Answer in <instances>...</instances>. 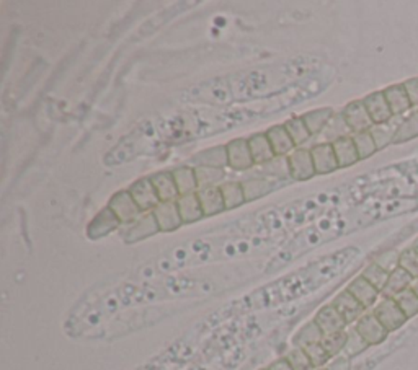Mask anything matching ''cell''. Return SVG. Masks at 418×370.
Masks as SVG:
<instances>
[{
	"mask_svg": "<svg viewBox=\"0 0 418 370\" xmlns=\"http://www.w3.org/2000/svg\"><path fill=\"white\" fill-rule=\"evenodd\" d=\"M198 199H200L201 209H203L205 217H213V215L221 214L226 211V204H224L222 191L219 186H208L200 188L196 191Z\"/></svg>",
	"mask_w": 418,
	"mask_h": 370,
	"instance_id": "5bb4252c",
	"label": "cell"
},
{
	"mask_svg": "<svg viewBox=\"0 0 418 370\" xmlns=\"http://www.w3.org/2000/svg\"><path fill=\"white\" fill-rule=\"evenodd\" d=\"M361 276L365 278L368 282L372 284V286H374L379 292L384 291L386 284H388V281H389V273H388V271L381 268L379 264H376L374 261H372L371 264L366 266V269L363 271Z\"/></svg>",
	"mask_w": 418,
	"mask_h": 370,
	"instance_id": "836d02e7",
	"label": "cell"
},
{
	"mask_svg": "<svg viewBox=\"0 0 418 370\" xmlns=\"http://www.w3.org/2000/svg\"><path fill=\"white\" fill-rule=\"evenodd\" d=\"M413 282V278L407 271H403L402 268H397L392 273L389 274V281L386 284L384 291L381 292V295L386 297V299H394L395 295H399L401 292L410 289Z\"/></svg>",
	"mask_w": 418,
	"mask_h": 370,
	"instance_id": "d4e9b609",
	"label": "cell"
},
{
	"mask_svg": "<svg viewBox=\"0 0 418 370\" xmlns=\"http://www.w3.org/2000/svg\"><path fill=\"white\" fill-rule=\"evenodd\" d=\"M347 340H348V331H340V333H335V335H329L323 338L322 346L325 347V351L329 353L330 358L334 359L336 356L343 353Z\"/></svg>",
	"mask_w": 418,
	"mask_h": 370,
	"instance_id": "d590c367",
	"label": "cell"
},
{
	"mask_svg": "<svg viewBox=\"0 0 418 370\" xmlns=\"http://www.w3.org/2000/svg\"><path fill=\"white\" fill-rule=\"evenodd\" d=\"M219 188H221L222 191L226 211L236 209V207H239L244 204V202H247L244 188H242V182H224Z\"/></svg>",
	"mask_w": 418,
	"mask_h": 370,
	"instance_id": "f1b7e54d",
	"label": "cell"
},
{
	"mask_svg": "<svg viewBox=\"0 0 418 370\" xmlns=\"http://www.w3.org/2000/svg\"><path fill=\"white\" fill-rule=\"evenodd\" d=\"M353 141H354V146H357L359 160L370 159L372 153H374L377 150V146H376L374 139H372V135H371L370 130H368V133L354 134L353 135Z\"/></svg>",
	"mask_w": 418,
	"mask_h": 370,
	"instance_id": "e575fe53",
	"label": "cell"
},
{
	"mask_svg": "<svg viewBox=\"0 0 418 370\" xmlns=\"http://www.w3.org/2000/svg\"><path fill=\"white\" fill-rule=\"evenodd\" d=\"M314 166H316V175H329L339 170V162L334 150V146L329 142L317 144L311 148Z\"/></svg>",
	"mask_w": 418,
	"mask_h": 370,
	"instance_id": "30bf717a",
	"label": "cell"
},
{
	"mask_svg": "<svg viewBox=\"0 0 418 370\" xmlns=\"http://www.w3.org/2000/svg\"><path fill=\"white\" fill-rule=\"evenodd\" d=\"M395 129H397V128H388V124L372 126L370 133L372 135V139H374V142H376V146H377V150L388 146L389 142H394Z\"/></svg>",
	"mask_w": 418,
	"mask_h": 370,
	"instance_id": "7bdbcfd3",
	"label": "cell"
},
{
	"mask_svg": "<svg viewBox=\"0 0 418 370\" xmlns=\"http://www.w3.org/2000/svg\"><path fill=\"white\" fill-rule=\"evenodd\" d=\"M323 338H325V335L322 333V329L319 328V324L314 322H309L305 323L303 328L299 329L298 333L293 336V344L294 347H307L311 344H317V342H322Z\"/></svg>",
	"mask_w": 418,
	"mask_h": 370,
	"instance_id": "83f0119b",
	"label": "cell"
},
{
	"mask_svg": "<svg viewBox=\"0 0 418 370\" xmlns=\"http://www.w3.org/2000/svg\"><path fill=\"white\" fill-rule=\"evenodd\" d=\"M286 359L294 370H316L314 364L311 362V359H309L307 353H305L303 347H294L293 351L287 353Z\"/></svg>",
	"mask_w": 418,
	"mask_h": 370,
	"instance_id": "ab89813d",
	"label": "cell"
},
{
	"mask_svg": "<svg viewBox=\"0 0 418 370\" xmlns=\"http://www.w3.org/2000/svg\"><path fill=\"white\" fill-rule=\"evenodd\" d=\"M152 214H154L160 232H173V230H177L183 225V220L180 217L177 201L160 202V204L152 211Z\"/></svg>",
	"mask_w": 418,
	"mask_h": 370,
	"instance_id": "7c38bea8",
	"label": "cell"
},
{
	"mask_svg": "<svg viewBox=\"0 0 418 370\" xmlns=\"http://www.w3.org/2000/svg\"><path fill=\"white\" fill-rule=\"evenodd\" d=\"M175 184H177L180 196H187L198 191V179L196 171L191 165H183L172 170Z\"/></svg>",
	"mask_w": 418,
	"mask_h": 370,
	"instance_id": "484cf974",
	"label": "cell"
},
{
	"mask_svg": "<svg viewBox=\"0 0 418 370\" xmlns=\"http://www.w3.org/2000/svg\"><path fill=\"white\" fill-rule=\"evenodd\" d=\"M327 370H350L352 369V362H350V358L347 356H336L330 360L329 364L325 365Z\"/></svg>",
	"mask_w": 418,
	"mask_h": 370,
	"instance_id": "f6af8a7d",
	"label": "cell"
},
{
	"mask_svg": "<svg viewBox=\"0 0 418 370\" xmlns=\"http://www.w3.org/2000/svg\"><path fill=\"white\" fill-rule=\"evenodd\" d=\"M262 370H269V369H262Z\"/></svg>",
	"mask_w": 418,
	"mask_h": 370,
	"instance_id": "816d5d0a",
	"label": "cell"
},
{
	"mask_svg": "<svg viewBox=\"0 0 418 370\" xmlns=\"http://www.w3.org/2000/svg\"><path fill=\"white\" fill-rule=\"evenodd\" d=\"M410 289L413 291V294H415L418 297V279H413Z\"/></svg>",
	"mask_w": 418,
	"mask_h": 370,
	"instance_id": "c3c4849f",
	"label": "cell"
},
{
	"mask_svg": "<svg viewBox=\"0 0 418 370\" xmlns=\"http://www.w3.org/2000/svg\"><path fill=\"white\" fill-rule=\"evenodd\" d=\"M399 268L407 271L413 279H418V253L413 248L401 251L399 256Z\"/></svg>",
	"mask_w": 418,
	"mask_h": 370,
	"instance_id": "60d3db41",
	"label": "cell"
},
{
	"mask_svg": "<svg viewBox=\"0 0 418 370\" xmlns=\"http://www.w3.org/2000/svg\"><path fill=\"white\" fill-rule=\"evenodd\" d=\"M332 146H334L336 162H339L340 168H347V166H352L357 164V162H359V155H358L357 146H354L353 135L341 137L339 141L332 144Z\"/></svg>",
	"mask_w": 418,
	"mask_h": 370,
	"instance_id": "7402d4cb",
	"label": "cell"
},
{
	"mask_svg": "<svg viewBox=\"0 0 418 370\" xmlns=\"http://www.w3.org/2000/svg\"><path fill=\"white\" fill-rule=\"evenodd\" d=\"M403 87H406L408 98H410L412 106H418V79L407 80V82L403 84Z\"/></svg>",
	"mask_w": 418,
	"mask_h": 370,
	"instance_id": "bcb514c9",
	"label": "cell"
},
{
	"mask_svg": "<svg viewBox=\"0 0 418 370\" xmlns=\"http://www.w3.org/2000/svg\"><path fill=\"white\" fill-rule=\"evenodd\" d=\"M354 329L359 336L365 340L370 346H377L388 340L389 331L383 327V323L376 318L374 313H365L354 323Z\"/></svg>",
	"mask_w": 418,
	"mask_h": 370,
	"instance_id": "277c9868",
	"label": "cell"
},
{
	"mask_svg": "<svg viewBox=\"0 0 418 370\" xmlns=\"http://www.w3.org/2000/svg\"><path fill=\"white\" fill-rule=\"evenodd\" d=\"M151 182L154 184L160 202H173L180 197L172 171H159V173L152 175Z\"/></svg>",
	"mask_w": 418,
	"mask_h": 370,
	"instance_id": "ac0fdd59",
	"label": "cell"
},
{
	"mask_svg": "<svg viewBox=\"0 0 418 370\" xmlns=\"http://www.w3.org/2000/svg\"><path fill=\"white\" fill-rule=\"evenodd\" d=\"M226 147L229 166H231L232 170L245 171L255 165L249 147V139H234Z\"/></svg>",
	"mask_w": 418,
	"mask_h": 370,
	"instance_id": "52a82bcc",
	"label": "cell"
},
{
	"mask_svg": "<svg viewBox=\"0 0 418 370\" xmlns=\"http://www.w3.org/2000/svg\"><path fill=\"white\" fill-rule=\"evenodd\" d=\"M287 165H289L291 178L296 179V182H307L316 175L311 148H296L293 153L287 155Z\"/></svg>",
	"mask_w": 418,
	"mask_h": 370,
	"instance_id": "3957f363",
	"label": "cell"
},
{
	"mask_svg": "<svg viewBox=\"0 0 418 370\" xmlns=\"http://www.w3.org/2000/svg\"><path fill=\"white\" fill-rule=\"evenodd\" d=\"M412 248H413V250H415V251L418 253V238H417V240H415V243H413V245H412Z\"/></svg>",
	"mask_w": 418,
	"mask_h": 370,
	"instance_id": "681fc988",
	"label": "cell"
},
{
	"mask_svg": "<svg viewBox=\"0 0 418 370\" xmlns=\"http://www.w3.org/2000/svg\"><path fill=\"white\" fill-rule=\"evenodd\" d=\"M370 347V344L363 340L361 336H359V333L357 331V329H350L348 331V340H347V344H345V349H343V354L347 356V358L353 359L357 358V356H359L361 353H365V351Z\"/></svg>",
	"mask_w": 418,
	"mask_h": 370,
	"instance_id": "74e56055",
	"label": "cell"
},
{
	"mask_svg": "<svg viewBox=\"0 0 418 370\" xmlns=\"http://www.w3.org/2000/svg\"><path fill=\"white\" fill-rule=\"evenodd\" d=\"M249 147L254 157L255 165H267L272 160L276 159L275 152H273L272 144H269L267 134H254L249 139Z\"/></svg>",
	"mask_w": 418,
	"mask_h": 370,
	"instance_id": "44dd1931",
	"label": "cell"
},
{
	"mask_svg": "<svg viewBox=\"0 0 418 370\" xmlns=\"http://www.w3.org/2000/svg\"><path fill=\"white\" fill-rule=\"evenodd\" d=\"M350 133V128L347 126V123H345V118L343 115H335L334 118H332V121L329 124H327V128L323 129V135H325L327 141L329 144H334L335 141H339V139L341 137H348Z\"/></svg>",
	"mask_w": 418,
	"mask_h": 370,
	"instance_id": "1f68e13d",
	"label": "cell"
},
{
	"mask_svg": "<svg viewBox=\"0 0 418 370\" xmlns=\"http://www.w3.org/2000/svg\"><path fill=\"white\" fill-rule=\"evenodd\" d=\"M332 305L335 306L336 311L343 317L345 322H347V324H352V323H357L359 318L365 315L366 309L359 302L354 299V297L350 294V292L345 289V291H341L339 295L335 297L334 300H332Z\"/></svg>",
	"mask_w": 418,
	"mask_h": 370,
	"instance_id": "9c48e42d",
	"label": "cell"
},
{
	"mask_svg": "<svg viewBox=\"0 0 418 370\" xmlns=\"http://www.w3.org/2000/svg\"><path fill=\"white\" fill-rule=\"evenodd\" d=\"M157 232H160V228L159 225H157L154 214H152V212H147V214H144L137 222H134L131 227L126 230L123 238L126 243H137L141 240H146V238H149L152 235H155Z\"/></svg>",
	"mask_w": 418,
	"mask_h": 370,
	"instance_id": "4fadbf2b",
	"label": "cell"
},
{
	"mask_svg": "<svg viewBox=\"0 0 418 370\" xmlns=\"http://www.w3.org/2000/svg\"><path fill=\"white\" fill-rule=\"evenodd\" d=\"M268 369H269V370H294L293 367H291V364L287 362V359H286V358L275 360V362H273L272 365H269Z\"/></svg>",
	"mask_w": 418,
	"mask_h": 370,
	"instance_id": "7dc6e473",
	"label": "cell"
},
{
	"mask_svg": "<svg viewBox=\"0 0 418 370\" xmlns=\"http://www.w3.org/2000/svg\"><path fill=\"white\" fill-rule=\"evenodd\" d=\"M121 225L120 219L113 214V211L110 207H105L95 215V219L88 224L87 228V237L92 240H98V238L110 235L113 230H116Z\"/></svg>",
	"mask_w": 418,
	"mask_h": 370,
	"instance_id": "ba28073f",
	"label": "cell"
},
{
	"mask_svg": "<svg viewBox=\"0 0 418 370\" xmlns=\"http://www.w3.org/2000/svg\"><path fill=\"white\" fill-rule=\"evenodd\" d=\"M363 101H365V106H366L368 113H370L374 126L388 124L389 121L392 119L394 115H392V111H390L388 100H386L384 92H376V93L368 95Z\"/></svg>",
	"mask_w": 418,
	"mask_h": 370,
	"instance_id": "2e32d148",
	"label": "cell"
},
{
	"mask_svg": "<svg viewBox=\"0 0 418 370\" xmlns=\"http://www.w3.org/2000/svg\"><path fill=\"white\" fill-rule=\"evenodd\" d=\"M372 313L376 315V318L383 323V327L389 333L397 331L408 320L406 313L401 310V306L397 305V302L394 299H386V297H383V300L379 304H376L374 309H372Z\"/></svg>",
	"mask_w": 418,
	"mask_h": 370,
	"instance_id": "7a4b0ae2",
	"label": "cell"
},
{
	"mask_svg": "<svg viewBox=\"0 0 418 370\" xmlns=\"http://www.w3.org/2000/svg\"><path fill=\"white\" fill-rule=\"evenodd\" d=\"M334 116L335 113L332 108H319V110L309 111L303 115V121L311 135H317L323 133V129L327 128V124L330 123Z\"/></svg>",
	"mask_w": 418,
	"mask_h": 370,
	"instance_id": "cb8c5ba5",
	"label": "cell"
},
{
	"mask_svg": "<svg viewBox=\"0 0 418 370\" xmlns=\"http://www.w3.org/2000/svg\"><path fill=\"white\" fill-rule=\"evenodd\" d=\"M285 128L287 130V134L291 135V139H293L296 148L304 146V144L312 137L311 133H309L307 128H305L303 116H296V118L287 119L285 123Z\"/></svg>",
	"mask_w": 418,
	"mask_h": 370,
	"instance_id": "4dcf8cb0",
	"label": "cell"
},
{
	"mask_svg": "<svg viewBox=\"0 0 418 370\" xmlns=\"http://www.w3.org/2000/svg\"><path fill=\"white\" fill-rule=\"evenodd\" d=\"M265 134H267L268 141L272 144L273 152H275L276 157H287L289 153H293L296 150L293 139H291V135L287 134L285 124L273 126V128H269Z\"/></svg>",
	"mask_w": 418,
	"mask_h": 370,
	"instance_id": "d6986e66",
	"label": "cell"
},
{
	"mask_svg": "<svg viewBox=\"0 0 418 370\" xmlns=\"http://www.w3.org/2000/svg\"><path fill=\"white\" fill-rule=\"evenodd\" d=\"M276 186H281V184H276V178H272V177L268 178L251 177L242 182V188H244L247 202L260 199L262 196H267V194L272 193Z\"/></svg>",
	"mask_w": 418,
	"mask_h": 370,
	"instance_id": "ffe728a7",
	"label": "cell"
},
{
	"mask_svg": "<svg viewBox=\"0 0 418 370\" xmlns=\"http://www.w3.org/2000/svg\"><path fill=\"white\" fill-rule=\"evenodd\" d=\"M177 206L183 224H193L196 222V220H200L201 217H205L196 193L187 194V196H180L177 199Z\"/></svg>",
	"mask_w": 418,
	"mask_h": 370,
	"instance_id": "603a6c76",
	"label": "cell"
},
{
	"mask_svg": "<svg viewBox=\"0 0 418 370\" xmlns=\"http://www.w3.org/2000/svg\"><path fill=\"white\" fill-rule=\"evenodd\" d=\"M108 207L113 211V214L120 219L121 224H134L142 217L144 212L139 209L136 201L133 199L129 189L126 191H118L111 196Z\"/></svg>",
	"mask_w": 418,
	"mask_h": 370,
	"instance_id": "6da1fadb",
	"label": "cell"
},
{
	"mask_svg": "<svg viewBox=\"0 0 418 370\" xmlns=\"http://www.w3.org/2000/svg\"><path fill=\"white\" fill-rule=\"evenodd\" d=\"M195 168V166H193ZM196 179H198V189L208 188V186H221L224 183L222 179L226 177L224 170L221 168H208V166H196Z\"/></svg>",
	"mask_w": 418,
	"mask_h": 370,
	"instance_id": "f546056e",
	"label": "cell"
},
{
	"mask_svg": "<svg viewBox=\"0 0 418 370\" xmlns=\"http://www.w3.org/2000/svg\"><path fill=\"white\" fill-rule=\"evenodd\" d=\"M190 164L195 166H208V168H221L224 170L229 166L227 160V147L226 146H216L206 150L198 152L196 155L191 157Z\"/></svg>",
	"mask_w": 418,
	"mask_h": 370,
	"instance_id": "9a60e30c",
	"label": "cell"
},
{
	"mask_svg": "<svg viewBox=\"0 0 418 370\" xmlns=\"http://www.w3.org/2000/svg\"><path fill=\"white\" fill-rule=\"evenodd\" d=\"M316 370H327V367H321V369H316Z\"/></svg>",
	"mask_w": 418,
	"mask_h": 370,
	"instance_id": "f907efd6",
	"label": "cell"
},
{
	"mask_svg": "<svg viewBox=\"0 0 418 370\" xmlns=\"http://www.w3.org/2000/svg\"><path fill=\"white\" fill-rule=\"evenodd\" d=\"M263 170L267 171L272 178H276V179L291 178L289 165H287V157H276L275 160H272L269 164L263 165Z\"/></svg>",
	"mask_w": 418,
	"mask_h": 370,
	"instance_id": "f35d334b",
	"label": "cell"
},
{
	"mask_svg": "<svg viewBox=\"0 0 418 370\" xmlns=\"http://www.w3.org/2000/svg\"><path fill=\"white\" fill-rule=\"evenodd\" d=\"M129 193H131L133 199L136 201L139 209H141L144 214L152 212L157 206L160 204V199H159V196H157L154 184H152V182H151V177L141 178V179H137V182H134L131 184V188H129Z\"/></svg>",
	"mask_w": 418,
	"mask_h": 370,
	"instance_id": "8992f818",
	"label": "cell"
},
{
	"mask_svg": "<svg viewBox=\"0 0 418 370\" xmlns=\"http://www.w3.org/2000/svg\"><path fill=\"white\" fill-rule=\"evenodd\" d=\"M384 97L388 100L390 111H392L394 116L402 115V113L408 111L412 108L410 98L406 92V87L402 85H392V87H388L384 90Z\"/></svg>",
	"mask_w": 418,
	"mask_h": 370,
	"instance_id": "4316f807",
	"label": "cell"
},
{
	"mask_svg": "<svg viewBox=\"0 0 418 370\" xmlns=\"http://www.w3.org/2000/svg\"><path fill=\"white\" fill-rule=\"evenodd\" d=\"M304 351L307 353L309 359H311V362L314 364V367L316 369L325 367V365L332 360L329 353L325 351V347L322 346V342H317V344H311V346L304 347Z\"/></svg>",
	"mask_w": 418,
	"mask_h": 370,
	"instance_id": "b9f144b4",
	"label": "cell"
},
{
	"mask_svg": "<svg viewBox=\"0 0 418 370\" xmlns=\"http://www.w3.org/2000/svg\"><path fill=\"white\" fill-rule=\"evenodd\" d=\"M394 300L397 302V305L401 306V310L406 313L407 318H413L415 315H418V297L413 294L412 289H407V291L395 295Z\"/></svg>",
	"mask_w": 418,
	"mask_h": 370,
	"instance_id": "8d00e7d4",
	"label": "cell"
},
{
	"mask_svg": "<svg viewBox=\"0 0 418 370\" xmlns=\"http://www.w3.org/2000/svg\"><path fill=\"white\" fill-rule=\"evenodd\" d=\"M399 256H401V253H397V251H386V253H383V255L377 256V258L374 260V263L379 264L381 268L386 269L390 274L392 271L399 268Z\"/></svg>",
	"mask_w": 418,
	"mask_h": 370,
	"instance_id": "ee69618b",
	"label": "cell"
},
{
	"mask_svg": "<svg viewBox=\"0 0 418 370\" xmlns=\"http://www.w3.org/2000/svg\"><path fill=\"white\" fill-rule=\"evenodd\" d=\"M314 322L319 324V328L322 329V333L325 336L345 331V328L348 327L347 322L343 320V317H341V315L336 311V309L332 304L323 305L322 309L316 313V317H314Z\"/></svg>",
	"mask_w": 418,
	"mask_h": 370,
	"instance_id": "8fae6325",
	"label": "cell"
},
{
	"mask_svg": "<svg viewBox=\"0 0 418 370\" xmlns=\"http://www.w3.org/2000/svg\"><path fill=\"white\" fill-rule=\"evenodd\" d=\"M415 137H418V111L412 113V116H408L401 126H397L394 134V142H406Z\"/></svg>",
	"mask_w": 418,
	"mask_h": 370,
	"instance_id": "d6a6232c",
	"label": "cell"
},
{
	"mask_svg": "<svg viewBox=\"0 0 418 370\" xmlns=\"http://www.w3.org/2000/svg\"><path fill=\"white\" fill-rule=\"evenodd\" d=\"M341 115H343L345 123H347V126L350 128V130L353 133V135L354 134H361V133H368V130H371L372 126H374V123H372V119L370 116V113H368V110H366L365 101H363V100L350 103V105H347V108H345Z\"/></svg>",
	"mask_w": 418,
	"mask_h": 370,
	"instance_id": "5b68a950",
	"label": "cell"
},
{
	"mask_svg": "<svg viewBox=\"0 0 418 370\" xmlns=\"http://www.w3.org/2000/svg\"><path fill=\"white\" fill-rule=\"evenodd\" d=\"M347 291L359 302V304L365 306V309L376 306L377 299H379V295H381V292L377 291L372 284L368 282L363 276L354 278L353 281L348 284Z\"/></svg>",
	"mask_w": 418,
	"mask_h": 370,
	"instance_id": "e0dca14e",
	"label": "cell"
}]
</instances>
